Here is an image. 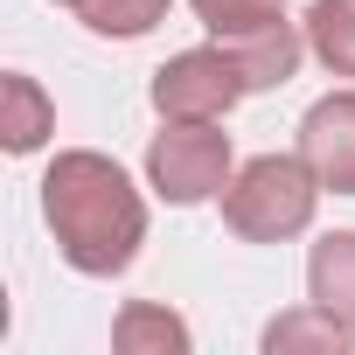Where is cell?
Returning a JSON list of instances; mask_svg holds the SVG:
<instances>
[{
  "label": "cell",
  "mask_w": 355,
  "mask_h": 355,
  "mask_svg": "<svg viewBox=\"0 0 355 355\" xmlns=\"http://www.w3.org/2000/svg\"><path fill=\"white\" fill-rule=\"evenodd\" d=\"M42 216H49V237L56 251L70 258V272L84 279H112L139 258L146 244V202L139 189L125 182V167L91 153V146H70L49 160L42 174Z\"/></svg>",
  "instance_id": "1"
},
{
  "label": "cell",
  "mask_w": 355,
  "mask_h": 355,
  "mask_svg": "<svg viewBox=\"0 0 355 355\" xmlns=\"http://www.w3.org/2000/svg\"><path fill=\"white\" fill-rule=\"evenodd\" d=\"M313 202H320V174L300 153H258V160H244L230 174L223 223L244 244H286L313 223Z\"/></svg>",
  "instance_id": "2"
},
{
  "label": "cell",
  "mask_w": 355,
  "mask_h": 355,
  "mask_svg": "<svg viewBox=\"0 0 355 355\" xmlns=\"http://www.w3.org/2000/svg\"><path fill=\"white\" fill-rule=\"evenodd\" d=\"M146 182L174 209L223 196L230 189V132H216V119H167V132H153V146H146Z\"/></svg>",
  "instance_id": "3"
},
{
  "label": "cell",
  "mask_w": 355,
  "mask_h": 355,
  "mask_svg": "<svg viewBox=\"0 0 355 355\" xmlns=\"http://www.w3.org/2000/svg\"><path fill=\"white\" fill-rule=\"evenodd\" d=\"M244 63L230 42L216 49H182L153 70V112L160 119H223L237 98H244Z\"/></svg>",
  "instance_id": "4"
},
{
  "label": "cell",
  "mask_w": 355,
  "mask_h": 355,
  "mask_svg": "<svg viewBox=\"0 0 355 355\" xmlns=\"http://www.w3.org/2000/svg\"><path fill=\"white\" fill-rule=\"evenodd\" d=\"M300 160L320 174V189L355 196V91H334V98L306 105V119H300Z\"/></svg>",
  "instance_id": "5"
},
{
  "label": "cell",
  "mask_w": 355,
  "mask_h": 355,
  "mask_svg": "<svg viewBox=\"0 0 355 355\" xmlns=\"http://www.w3.org/2000/svg\"><path fill=\"white\" fill-rule=\"evenodd\" d=\"M306 300L327 306L348 334H355V230H327L306 251Z\"/></svg>",
  "instance_id": "6"
},
{
  "label": "cell",
  "mask_w": 355,
  "mask_h": 355,
  "mask_svg": "<svg viewBox=\"0 0 355 355\" xmlns=\"http://www.w3.org/2000/svg\"><path fill=\"white\" fill-rule=\"evenodd\" d=\"M230 49H237V63H244V84H251V91H279V84H293V77H300L306 28L279 21V28H265V35H244V42H230Z\"/></svg>",
  "instance_id": "7"
},
{
  "label": "cell",
  "mask_w": 355,
  "mask_h": 355,
  "mask_svg": "<svg viewBox=\"0 0 355 355\" xmlns=\"http://www.w3.org/2000/svg\"><path fill=\"white\" fill-rule=\"evenodd\" d=\"M112 348L119 355H189V320L153 306V300H132L112 320Z\"/></svg>",
  "instance_id": "8"
},
{
  "label": "cell",
  "mask_w": 355,
  "mask_h": 355,
  "mask_svg": "<svg viewBox=\"0 0 355 355\" xmlns=\"http://www.w3.org/2000/svg\"><path fill=\"white\" fill-rule=\"evenodd\" d=\"M0 98H8V119H0V139H8V153H35L49 132H56V112H49V98H42V84L35 77H8L0 84Z\"/></svg>",
  "instance_id": "9"
},
{
  "label": "cell",
  "mask_w": 355,
  "mask_h": 355,
  "mask_svg": "<svg viewBox=\"0 0 355 355\" xmlns=\"http://www.w3.org/2000/svg\"><path fill=\"white\" fill-rule=\"evenodd\" d=\"M300 28H306V49L334 77H355V0H313Z\"/></svg>",
  "instance_id": "10"
},
{
  "label": "cell",
  "mask_w": 355,
  "mask_h": 355,
  "mask_svg": "<svg viewBox=\"0 0 355 355\" xmlns=\"http://www.w3.org/2000/svg\"><path fill=\"white\" fill-rule=\"evenodd\" d=\"M348 341H355V334H348V327H341L327 306H313V300H306L300 313H279V320L265 327V355H293V348H320V355H341Z\"/></svg>",
  "instance_id": "11"
},
{
  "label": "cell",
  "mask_w": 355,
  "mask_h": 355,
  "mask_svg": "<svg viewBox=\"0 0 355 355\" xmlns=\"http://www.w3.org/2000/svg\"><path fill=\"white\" fill-rule=\"evenodd\" d=\"M189 8L216 42H244V35H265L286 21V0H189Z\"/></svg>",
  "instance_id": "12"
},
{
  "label": "cell",
  "mask_w": 355,
  "mask_h": 355,
  "mask_svg": "<svg viewBox=\"0 0 355 355\" xmlns=\"http://www.w3.org/2000/svg\"><path fill=\"white\" fill-rule=\"evenodd\" d=\"M70 15H77L91 35L132 42V35H146L153 21H167V0H70Z\"/></svg>",
  "instance_id": "13"
},
{
  "label": "cell",
  "mask_w": 355,
  "mask_h": 355,
  "mask_svg": "<svg viewBox=\"0 0 355 355\" xmlns=\"http://www.w3.org/2000/svg\"><path fill=\"white\" fill-rule=\"evenodd\" d=\"M63 8H70V0H63Z\"/></svg>",
  "instance_id": "14"
}]
</instances>
